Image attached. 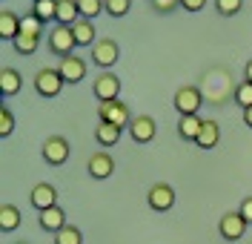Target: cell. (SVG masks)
Returning <instances> with one entry per match:
<instances>
[{
  "mask_svg": "<svg viewBox=\"0 0 252 244\" xmlns=\"http://www.w3.org/2000/svg\"><path fill=\"white\" fill-rule=\"evenodd\" d=\"M97 118L100 121H106V124H115V127H129L132 124V115H129V106H126L124 101H100V106H97Z\"/></svg>",
  "mask_w": 252,
  "mask_h": 244,
  "instance_id": "6da1fadb",
  "label": "cell"
},
{
  "mask_svg": "<svg viewBox=\"0 0 252 244\" xmlns=\"http://www.w3.org/2000/svg\"><path fill=\"white\" fill-rule=\"evenodd\" d=\"M63 75L58 69H40L37 75H34V92L40 98H58L63 89Z\"/></svg>",
  "mask_w": 252,
  "mask_h": 244,
  "instance_id": "7a4b0ae2",
  "label": "cell"
},
{
  "mask_svg": "<svg viewBox=\"0 0 252 244\" xmlns=\"http://www.w3.org/2000/svg\"><path fill=\"white\" fill-rule=\"evenodd\" d=\"M69 155H72V146L69 141L63 138V135H52L46 138V144H43V161L52 164V167H63V164L69 161Z\"/></svg>",
  "mask_w": 252,
  "mask_h": 244,
  "instance_id": "3957f363",
  "label": "cell"
},
{
  "mask_svg": "<svg viewBox=\"0 0 252 244\" xmlns=\"http://www.w3.org/2000/svg\"><path fill=\"white\" fill-rule=\"evenodd\" d=\"M75 46H78V40H75L72 26H63V23H58V26L49 32V49H52L55 55L66 58V55H72V49H75Z\"/></svg>",
  "mask_w": 252,
  "mask_h": 244,
  "instance_id": "277c9868",
  "label": "cell"
},
{
  "mask_svg": "<svg viewBox=\"0 0 252 244\" xmlns=\"http://www.w3.org/2000/svg\"><path fill=\"white\" fill-rule=\"evenodd\" d=\"M201 104H204V95H201L198 86H181L175 92V109H178V115H198Z\"/></svg>",
  "mask_w": 252,
  "mask_h": 244,
  "instance_id": "5b68a950",
  "label": "cell"
},
{
  "mask_svg": "<svg viewBox=\"0 0 252 244\" xmlns=\"http://www.w3.org/2000/svg\"><path fill=\"white\" fill-rule=\"evenodd\" d=\"M118 58H121V46L112 40V37H103V40H97L92 46V61L100 69H109V66L118 64Z\"/></svg>",
  "mask_w": 252,
  "mask_h": 244,
  "instance_id": "8992f818",
  "label": "cell"
},
{
  "mask_svg": "<svg viewBox=\"0 0 252 244\" xmlns=\"http://www.w3.org/2000/svg\"><path fill=\"white\" fill-rule=\"evenodd\" d=\"M247 218L241 215V212H226V215H220V239H226V242H238V239H244V233H247Z\"/></svg>",
  "mask_w": 252,
  "mask_h": 244,
  "instance_id": "52a82bcc",
  "label": "cell"
},
{
  "mask_svg": "<svg viewBox=\"0 0 252 244\" xmlns=\"http://www.w3.org/2000/svg\"><path fill=\"white\" fill-rule=\"evenodd\" d=\"M94 98L97 101H115L118 92H121V78L115 75V72H100L97 78H94Z\"/></svg>",
  "mask_w": 252,
  "mask_h": 244,
  "instance_id": "ba28073f",
  "label": "cell"
},
{
  "mask_svg": "<svg viewBox=\"0 0 252 244\" xmlns=\"http://www.w3.org/2000/svg\"><path fill=\"white\" fill-rule=\"evenodd\" d=\"M155 132H158V124H155V118H149V115H138L129 124V135H132L135 144H149L155 138Z\"/></svg>",
  "mask_w": 252,
  "mask_h": 244,
  "instance_id": "9c48e42d",
  "label": "cell"
},
{
  "mask_svg": "<svg viewBox=\"0 0 252 244\" xmlns=\"http://www.w3.org/2000/svg\"><path fill=\"white\" fill-rule=\"evenodd\" d=\"M58 72L63 75L66 83H80L83 78H86V61L78 58V55H66V58H61Z\"/></svg>",
  "mask_w": 252,
  "mask_h": 244,
  "instance_id": "30bf717a",
  "label": "cell"
},
{
  "mask_svg": "<svg viewBox=\"0 0 252 244\" xmlns=\"http://www.w3.org/2000/svg\"><path fill=\"white\" fill-rule=\"evenodd\" d=\"M149 207L158 212H166L175 207V190L169 184H152L149 190Z\"/></svg>",
  "mask_w": 252,
  "mask_h": 244,
  "instance_id": "8fae6325",
  "label": "cell"
},
{
  "mask_svg": "<svg viewBox=\"0 0 252 244\" xmlns=\"http://www.w3.org/2000/svg\"><path fill=\"white\" fill-rule=\"evenodd\" d=\"M29 198H32V207L37 212H43V210L58 204V190L52 184H46V181H40V184H34V190H32Z\"/></svg>",
  "mask_w": 252,
  "mask_h": 244,
  "instance_id": "7c38bea8",
  "label": "cell"
},
{
  "mask_svg": "<svg viewBox=\"0 0 252 244\" xmlns=\"http://www.w3.org/2000/svg\"><path fill=\"white\" fill-rule=\"evenodd\" d=\"M86 170H89L92 178L103 181L115 173V158H112L109 152H94L92 158H89V164H86Z\"/></svg>",
  "mask_w": 252,
  "mask_h": 244,
  "instance_id": "4fadbf2b",
  "label": "cell"
},
{
  "mask_svg": "<svg viewBox=\"0 0 252 244\" xmlns=\"http://www.w3.org/2000/svg\"><path fill=\"white\" fill-rule=\"evenodd\" d=\"M20 86H23V78H20V72L12 69V66H6L3 72H0V95L3 98H12L20 92Z\"/></svg>",
  "mask_w": 252,
  "mask_h": 244,
  "instance_id": "5bb4252c",
  "label": "cell"
},
{
  "mask_svg": "<svg viewBox=\"0 0 252 244\" xmlns=\"http://www.w3.org/2000/svg\"><path fill=\"white\" fill-rule=\"evenodd\" d=\"M37 221H40V227L46 230V233H58L61 227H66V212L55 204V207H49V210L40 212V218H37Z\"/></svg>",
  "mask_w": 252,
  "mask_h": 244,
  "instance_id": "9a60e30c",
  "label": "cell"
},
{
  "mask_svg": "<svg viewBox=\"0 0 252 244\" xmlns=\"http://www.w3.org/2000/svg\"><path fill=\"white\" fill-rule=\"evenodd\" d=\"M55 20H58V23H63V26L78 23V20H80L78 0H58V15H55Z\"/></svg>",
  "mask_w": 252,
  "mask_h": 244,
  "instance_id": "2e32d148",
  "label": "cell"
},
{
  "mask_svg": "<svg viewBox=\"0 0 252 244\" xmlns=\"http://www.w3.org/2000/svg\"><path fill=\"white\" fill-rule=\"evenodd\" d=\"M218 141H220V127L215 121H204V127L198 132L195 144L201 146V149H212V146H218Z\"/></svg>",
  "mask_w": 252,
  "mask_h": 244,
  "instance_id": "e0dca14e",
  "label": "cell"
},
{
  "mask_svg": "<svg viewBox=\"0 0 252 244\" xmlns=\"http://www.w3.org/2000/svg\"><path fill=\"white\" fill-rule=\"evenodd\" d=\"M72 32H75L78 46H94V43H97V40H94V23L89 17H80L78 23H72Z\"/></svg>",
  "mask_w": 252,
  "mask_h": 244,
  "instance_id": "ac0fdd59",
  "label": "cell"
},
{
  "mask_svg": "<svg viewBox=\"0 0 252 244\" xmlns=\"http://www.w3.org/2000/svg\"><path fill=\"white\" fill-rule=\"evenodd\" d=\"M20 20L23 17H17L15 12H0V37L3 40H15L17 35H20Z\"/></svg>",
  "mask_w": 252,
  "mask_h": 244,
  "instance_id": "d6986e66",
  "label": "cell"
},
{
  "mask_svg": "<svg viewBox=\"0 0 252 244\" xmlns=\"http://www.w3.org/2000/svg\"><path fill=\"white\" fill-rule=\"evenodd\" d=\"M121 127H115V124H106V121H100L97 127H94V138H97V144L100 146H115L121 141Z\"/></svg>",
  "mask_w": 252,
  "mask_h": 244,
  "instance_id": "ffe728a7",
  "label": "cell"
},
{
  "mask_svg": "<svg viewBox=\"0 0 252 244\" xmlns=\"http://www.w3.org/2000/svg\"><path fill=\"white\" fill-rule=\"evenodd\" d=\"M204 127V121L198 118V115H181V121H178V135L184 138V141H195L198 138V132Z\"/></svg>",
  "mask_w": 252,
  "mask_h": 244,
  "instance_id": "44dd1931",
  "label": "cell"
},
{
  "mask_svg": "<svg viewBox=\"0 0 252 244\" xmlns=\"http://www.w3.org/2000/svg\"><path fill=\"white\" fill-rule=\"evenodd\" d=\"M20 210H17L15 204H3L0 207V230L3 233H15L17 227H20Z\"/></svg>",
  "mask_w": 252,
  "mask_h": 244,
  "instance_id": "7402d4cb",
  "label": "cell"
},
{
  "mask_svg": "<svg viewBox=\"0 0 252 244\" xmlns=\"http://www.w3.org/2000/svg\"><path fill=\"white\" fill-rule=\"evenodd\" d=\"M12 46H15L17 55H34V52H37V46H40V35L20 32L15 40H12Z\"/></svg>",
  "mask_w": 252,
  "mask_h": 244,
  "instance_id": "603a6c76",
  "label": "cell"
},
{
  "mask_svg": "<svg viewBox=\"0 0 252 244\" xmlns=\"http://www.w3.org/2000/svg\"><path fill=\"white\" fill-rule=\"evenodd\" d=\"M32 15L40 17L43 23L55 20V15H58V0H40V3H34L32 6Z\"/></svg>",
  "mask_w": 252,
  "mask_h": 244,
  "instance_id": "cb8c5ba5",
  "label": "cell"
},
{
  "mask_svg": "<svg viewBox=\"0 0 252 244\" xmlns=\"http://www.w3.org/2000/svg\"><path fill=\"white\" fill-rule=\"evenodd\" d=\"M55 244H83V233L72 224H66L55 233Z\"/></svg>",
  "mask_w": 252,
  "mask_h": 244,
  "instance_id": "d4e9b609",
  "label": "cell"
},
{
  "mask_svg": "<svg viewBox=\"0 0 252 244\" xmlns=\"http://www.w3.org/2000/svg\"><path fill=\"white\" fill-rule=\"evenodd\" d=\"M78 6L80 17H89V20H94L100 12H106V0H78Z\"/></svg>",
  "mask_w": 252,
  "mask_h": 244,
  "instance_id": "484cf974",
  "label": "cell"
},
{
  "mask_svg": "<svg viewBox=\"0 0 252 244\" xmlns=\"http://www.w3.org/2000/svg\"><path fill=\"white\" fill-rule=\"evenodd\" d=\"M12 130H15V115H12V109L3 104V106H0V138H9Z\"/></svg>",
  "mask_w": 252,
  "mask_h": 244,
  "instance_id": "4316f807",
  "label": "cell"
},
{
  "mask_svg": "<svg viewBox=\"0 0 252 244\" xmlns=\"http://www.w3.org/2000/svg\"><path fill=\"white\" fill-rule=\"evenodd\" d=\"M43 26H46V23H43L40 17H34L32 12L20 20V32H26V35H40L43 32Z\"/></svg>",
  "mask_w": 252,
  "mask_h": 244,
  "instance_id": "83f0119b",
  "label": "cell"
},
{
  "mask_svg": "<svg viewBox=\"0 0 252 244\" xmlns=\"http://www.w3.org/2000/svg\"><path fill=\"white\" fill-rule=\"evenodd\" d=\"M235 101H238V106H252V81H244V83H238L235 86Z\"/></svg>",
  "mask_w": 252,
  "mask_h": 244,
  "instance_id": "f1b7e54d",
  "label": "cell"
},
{
  "mask_svg": "<svg viewBox=\"0 0 252 244\" xmlns=\"http://www.w3.org/2000/svg\"><path fill=\"white\" fill-rule=\"evenodd\" d=\"M241 6H244V0H215V9H218L223 17H232L241 12Z\"/></svg>",
  "mask_w": 252,
  "mask_h": 244,
  "instance_id": "f546056e",
  "label": "cell"
},
{
  "mask_svg": "<svg viewBox=\"0 0 252 244\" xmlns=\"http://www.w3.org/2000/svg\"><path fill=\"white\" fill-rule=\"evenodd\" d=\"M129 6H132V0H106V12L112 17H124L129 12Z\"/></svg>",
  "mask_w": 252,
  "mask_h": 244,
  "instance_id": "4dcf8cb0",
  "label": "cell"
},
{
  "mask_svg": "<svg viewBox=\"0 0 252 244\" xmlns=\"http://www.w3.org/2000/svg\"><path fill=\"white\" fill-rule=\"evenodd\" d=\"M152 6H155L158 12H175L181 6V0H152Z\"/></svg>",
  "mask_w": 252,
  "mask_h": 244,
  "instance_id": "1f68e13d",
  "label": "cell"
},
{
  "mask_svg": "<svg viewBox=\"0 0 252 244\" xmlns=\"http://www.w3.org/2000/svg\"><path fill=\"white\" fill-rule=\"evenodd\" d=\"M181 6H184L187 12H201L206 6V0H181Z\"/></svg>",
  "mask_w": 252,
  "mask_h": 244,
  "instance_id": "d6a6232c",
  "label": "cell"
},
{
  "mask_svg": "<svg viewBox=\"0 0 252 244\" xmlns=\"http://www.w3.org/2000/svg\"><path fill=\"white\" fill-rule=\"evenodd\" d=\"M238 212H241V215H244V218H247V221L252 224V195L241 201V210H238Z\"/></svg>",
  "mask_w": 252,
  "mask_h": 244,
  "instance_id": "836d02e7",
  "label": "cell"
},
{
  "mask_svg": "<svg viewBox=\"0 0 252 244\" xmlns=\"http://www.w3.org/2000/svg\"><path fill=\"white\" fill-rule=\"evenodd\" d=\"M244 124L252 130V106H247V109H244Z\"/></svg>",
  "mask_w": 252,
  "mask_h": 244,
  "instance_id": "e575fe53",
  "label": "cell"
},
{
  "mask_svg": "<svg viewBox=\"0 0 252 244\" xmlns=\"http://www.w3.org/2000/svg\"><path fill=\"white\" fill-rule=\"evenodd\" d=\"M244 75H247V81H252V61L247 64V69H244Z\"/></svg>",
  "mask_w": 252,
  "mask_h": 244,
  "instance_id": "d590c367",
  "label": "cell"
},
{
  "mask_svg": "<svg viewBox=\"0 0 252 244\" xmlns=\"http://www.w3.org/2000/svg\"><path fill=\"white\" fill-rule=\"evenodd\" d=\"M32 3H40V0H32Z\"/></svg>",
  "mask_w": 252,
  "mask_h": 244,
  "instance_id": "8d00e7d4",
  "label": "cell"
}]
</instances>
